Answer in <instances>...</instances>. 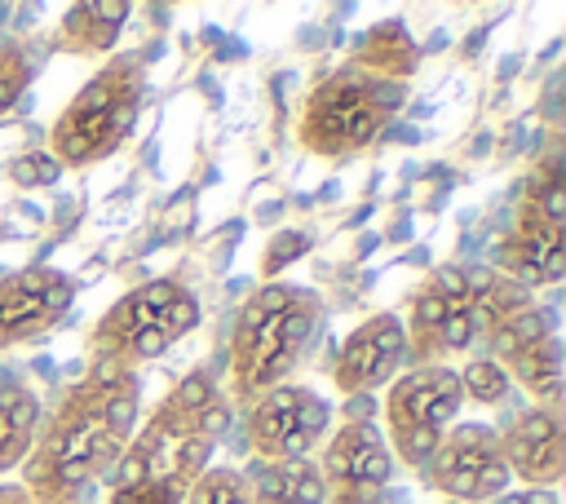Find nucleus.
Masks as SVG:
<instances>
[{"label": "nucleus", "mask_w": 566, "mask_h": 504, "mask_svg": "<svg viewBox=\"0 0 566 504\" xmlns=\"http://www.w3.org/2000/svg\"><path fill=\"white\" fill-rule=\"evenodd\" d=\"M142 420V380L88 371L53 411H44L35 442L18 469V486L35 504H93L97 486L111 482L124 447Z\"/></svg>", "instance_id": "1"}, {"label": "nucleus", "mask_w": 566, "mask_h": 504, "mask_svg": "<svg viewBox=\"0 0 566 504\" xmlns=\"http://www.w3.org/2000/svg\"><path fill=\"white\" fill-rule=\"evenodd\" d=\"M230 420H234V407H230L226 389L217 385V376H208V371L181 376L159 398V407L146 420H137V433L124 447L106 486L111 491L115 486L186 491L212 464V447L226 438Z\"/></svg>", "instance_id": "2"}, {"label": "nucleus", "mask_w": 566, "mask_h": 504, "mask_svg": "<svg viewBox=\"0 0 566 504\" xmlns=\"http://www.w3.org/2000/svg\"><path fill=\"white\" fill-rule=\"evenodd\" d=\"M323 332V296L305 283L270 279L234 309L226 340V398L248 407L256 393L296 376Z\"/></svg>", "instance_id": "3"}, {"label": "nucleus", "mask_w": 566, "mask_h": 504, "mask_svg": "<svg viewBox=\"0 0 566 504\" xmlns=\"http://www.w3.org/2000/svg\"><path fill=\"white\" fill-rule=\"evenodd\" d=\"M402 102H407V80H389L354 62H340L305 93L296 141L327 164H345L385 137Z\"/></svg>", "instance_id": "4"}, {"label": "nucleus", "mask_w": 566, "mask_h": 504, "mask_svg": "<svg viewBox=\"0 0 566 504\" xmlns=\"http://www.w3.org/2000/svg\"><path fill=\"white\" fill-rule=\"evenodd\" d=\"M478 345H486V358L526 389V402L562 407L557 332L535 292L500 274H478Z\"/></svg>", "instance_id": "5"}, {"label": "nucleus", "mask_w": 566, "mask_h": 504, "mask_svg": "<svg viewBox=\"0 0 566 504\" xmlns=\"http://www.w3.org/2000/svg\"><path fill=\"white\" fill-rule=\"evenodd\" d=\"M199 323V296L172 279H146L128 287L88 332V371L137 376V367L164 358Z\"/></svg>", "instance_id": "6"}, {"label": "nucleus", "mask_w": 566, "mask_h": 504, "mask_svg": "<svg viewBox=\"0 0 566 504\" xmlns=\"http://www.w3.org/2000/svg\"><path fill=\"white\" fill-rule=\"evenodd\" d=\"M146 93V62L142 53H115L106 57L80 93L62 106V115L49 128V155L62 168H93L111 159L137 128Z\"/></svg>", "instance_id": "7"}, {"label": "nucleus", "mask_w": 566, "mask_h": 504, "mask_svg": "<svg viewBox=\"0 0 566 504\" xmlns=\"http://www.w3.org/2000/svg\"><path fill=\"white\" fill-rule=\"evenodd\" d=\"M460 407H464V389L451 363H420L398 371L385 385L380 416H376L398 469L416 473L438 447V438L460 420Z\"/></svg>", "instance_id": "8"}, {"label": "nucleus", "mask_w": 566, "mask_h": 504, "mask_svg": "<svg viewBox=\"0 0 566 504\" xmlns=\"http://www.w3.org/2000/svg\"><path fill=\"white\" fill-rule=\"evenodd\" d=\"M407 367L447 363L478 345V274L464 265H438L407 296Z\"/></svg>", "instance_id": "9"}, {"label": "nucleus", "mask_w": 566, "mask_h": 504, "mask_svg": "<svg viewBox=\"0 0 566 504\" xmlns=\"http://www.w3.org/2000/svg\"><path fill=\"white\" fill-rule=\"evenodd\" d=\"M336 424V407L296 380L256 393L243 407V451L248 460H314Z\"/></svg>", "instance_id": "10"}, {"label": "nucleus", "mask_w": 566, "mask_h": 504, "mask_svg": "<svg viewBox=\"0 0 566 504\" xmlns=\"http://www.w3.org/2000/svg\"><path fill=\"white\" fill-rule=\"evenodd\" d=\"M416 477L424 491L447 495V504H491L513 491L495 424L486 420H455L416 469Z\"/></svg>", "instance_id": "11"}, {"label": "nucleus", "mask_w": 566, "mask_h": 504, "mask_svg": "<svg viewBox=\"0 0 566 504\" xmlns=\"http://www.w3.org/2000/svg\"><path fill=\"white\" fill-rule=\"evenodd\" d=\"M318 473L327 504H389L398 460L376 420H340L318 447Z\"/></svg>", "instance_id": "12"}, {"label": "nucleus", "mask_w": 566, "mask_h": 504, "mask_svg": "<svg viewBox=\"0 0 566 504\" xmlns=\"http://www.w3.org/2000/svg\"><path fill=\"white\" fill-rule=\"evenodd\" d=\"M75 305V283L62 270L27 265L0 274V354L44 340Z\"/></svg>", "instance_id": "13"}, {"label": "nucleus", "mask_w": 566, "mask_h": 504, "mask_svg": "<svg viewBox=\"0 0 566 504\" xmlns=\"http://www.w3.org/2000/svg\"><path fill=\"white\" fill-rule=\"evenodd\" d=\"M398 371H407V332H402V314L380 309L367 314L336 349V367H332V385L345 398H376Z\"/></svg>", "instance_id": "14"}, {"label": "nucleus", "mask_w": 566, "mask_h": 504, "mask_svg": "<svg viewBox=\"0 0 566 504\" xmlns=\"http://www.w3.org/2000/svg\"><path fill=\"white\" fill-rule=\"evenodd\" d=\"M504 464L513 482L539 486V491H557L562 473H566V424H562V407H544V402H526L513 416H504V424H495Z\"/></svg>", "instance_id": "15"}, {"label": "nucleus", "mask_w": 566, "mask_h": 504, "mask_svg": "<svg viewBox=\"0 0 566 504\" xmlns=\"http://www.w3.org/2000/svg\"><path fill=\"white\" fill-rule=\"evenodd\" d=\"M40 420H44V402H40L35 385L22 371L0 367V477L22 469Z\"/></svg>", "instance_id": "16"}, {"label": "nucleus", "mask_w": 566, "mask_h": 504, "mask_svg": "<svg viewBox=\"0 0 566 504\" xmlns=\"http://www.w3.org/2000/svg\"><path fill=\"white\" fill-rule=\"evenodd\" d=\"M243 482L252 504H327L314 460H248Z\"/></svg>", "instance_id": "17"}, {"label": "nucleus", "mask_w": 566, "mask_h": 504, "mask_svg": "<svg viewBox=\"0 0 566 504\" xmlns=\"http://www.w3.org/2000/svg\"><path fill=\"white\" fill-rule=\"evenodd\" d=\"M128 13L133 9L119 4V0H111V4H102V0L71 4L62 13V22H57V49L71 53V57H102V53L115 49Z\"/></svg>", "instance_id": "18"}, {"label": "nucleus", "mask_w": 566, "mask_h": 504, "mask_svg": "<svg viewBox=\"0 0 566 504\" xmlns=\"http://www.w3.org/2000/svg\"><path fill=\"white\" fill-rule=\"evenodd\" d=\"M345 62H354L363 71H376V75H389V80H407L420 62V49H416L411 31L398 18H389V22H376V27L358 31Z\"/></svg>", "instance_id": "19"}, {"label": "nucleus", "mask_w": 566, "mask_h": 504, "mask_svg": "<svg viewBox=\"0 0 566 504\" xmlns=\"http://www.w3.org/2000/svg\"><path fill=\"white\" fill-rule=\"evenodd\" d=\"M455 371H460V389H464V402L500 407V402H509V398H513V380H509V371H504L500 363H491L486 354L469 358V363H464V367H455Z\"/></svg>", "instance_id": "20"}, {"label": "nucleus", "mask_w": 566, "mask_h": 504, "mask_svg": "<svg viewBox=\"0 0 566 504\" xmlns=\"http://www.w3.org/2000/svg\"><path fill=\"white\" fill-rule=\"evenodd\" d=\"M181 504H252V500H248L243 469H234V464H208V469L186 486Z\"/></svg>", "instance_id": "21"}, {"label": "nucleus", "mask_w": 566, "mask_h": 504, "mask_svg": "<svg viewBox=\"0 0 566 504\" xmlns=\"http://www.w3.org/2000/svg\"><path fill=\"white\" fill-rule=\"evenodd\" d=\"M35 66H40V57L31 53L27 40H0V115H9L18 106Z\"/></svg>", "instance_id": "22"}, {"label": "nucleus", "mask_w": 566, "mask_h": 504, "mask_svg": "<svg viewBox=\"0 0 566 504\" xmlns=\"http://www.w3.org/2000/svg\"><path fill=\"white\" fill-rule=\"evenodd\" d=\"M9 177H13L18 186H53V181L62 177V164H57L49 150H35V155H18V159L9 164Z\"/></svg>", "instance_id": "23"}, {"label": "nucleus", "mask_w": 566, "mask_h": 504, "mask_svg": "<svg viewBox=\"0 0 566 504\" xmlns=\"http://www.w3.org/2000/svg\"><path fill=\"white\" fill-rule=\"evenodd\" d=\"M305 248H310V234H305V230H279V234L265 243V252H261V270L274 279V274H279L283 265H292Z\"/></svg>", "instance_id": "24"}, {"label": "nucleus", "mask_w": 566, "mask_h": 504, "mask_svg": "<svg viewBox=\"0 0 566 504\" xmlns=\"http://www.w3.org/2000/svg\"><path fill=\"white\" fill-rule=\"evenodd\" d=\"M181 495L177 486H115L106 504H181Z\"/></svg>", "instance_id": "25"}, {"label": "nucleus", "mask_w": 566, "mask_h": 504, "mask_svg": "<svg viewBox=\"0 0 566 504\" xmlns=\"http://www.w3.org/2000/svg\"><path fill=\"white\" fill-rule=\"evenodd\" d=\"M491 504H557V491H539V486H522V491H504Z\"/></svg>", "instance_id": "26"}, {"label": "nucleus", "mask_w": 566, "mask_h": 504, "mask_svg": "<svg viewBox=\"0 0 566 504\" xmlns=\"http://www.w3.org/2000/svg\"><path fill=\"white\" fill-rule=\"evenodd\" d=\"M376 416H380V402L376 398H345L340 420H376Z\"/></svg>", "instance_id": "27"}, {"label": "nucleus", "mask_w": 566, "mask_h": 504, "mask_svg": "<svg viewBox=\"0 0 566 504\" xmlns=\"http://www.w3.org/2000/svg\"><path fill=\"white\" fill-rule=\"evenodd\" d=\"M0 504H35L18 482H0Z\"/></svg>", "instance_id": "28"}]
</instances>
